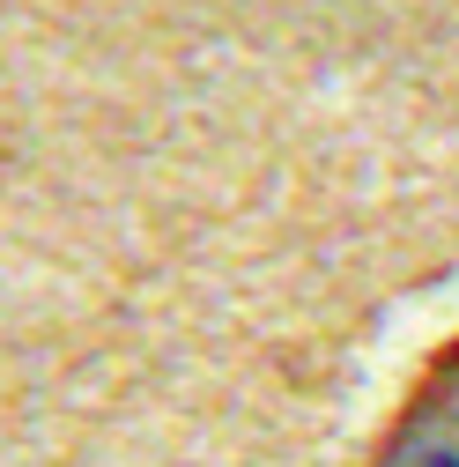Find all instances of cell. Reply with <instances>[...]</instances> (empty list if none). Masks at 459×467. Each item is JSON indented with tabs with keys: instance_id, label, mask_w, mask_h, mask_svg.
Wrapping results in <instances>:
<instances>
[{
	"instance_id": "1",
	"label": "cell",
	"mask_w": 459,
	"mask_h": 467,
	"mask_svg": "<svg viewBox=\"0 0 459 467\" xmlns=\"http://www.w3.org/2000/svg\"><path fill=\"white\" fill-rule=\"evenodd\" d=\"M378 467H459V348H444V364L423 379Z\"/></svg>"
}]
</instances>
